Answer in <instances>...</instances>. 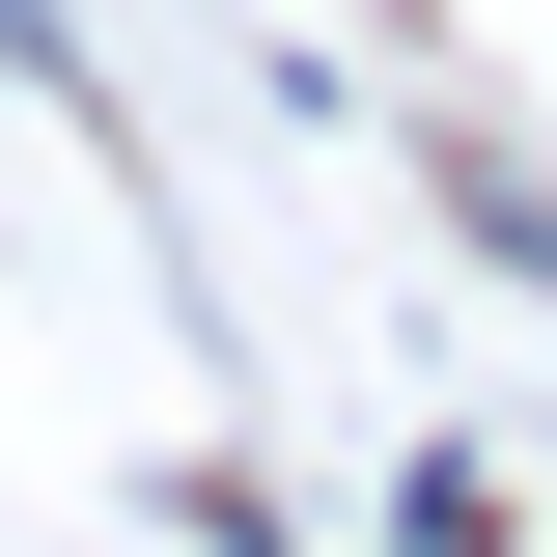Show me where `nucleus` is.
<instances>
[{
	"instance_id": "nucleus-1",
	"label": "nucleus",
	"mask_w": 557,
	"mask_h": 557,
	"mask_svg": "<svg viewBox=\"0 0 557 557\" xmlns=\"http://www.w3.org/2000/svg\"><path fill=\"white\" fill-rule=\"evenodd\" d=\"M0 57H28V84H84V28H57V0H0Z\"/></svg>"
}]
</instances>
